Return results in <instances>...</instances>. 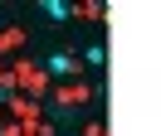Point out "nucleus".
Masks as SVG:
<instances>
[{"label":"nucleus","mask_w":161,"mask_h":136,"mask_svg":"<svg viewBox=\"0 0 161 136\" xmlns=\"http://www.w3.org/2000/svg\"><path fill=\"white\" fill-rule=\"evenodd\" d=\"M44 63H49V73H59V78H78V68H83L73 54H49Z\"/></svg>","instance_id":"obj_1"},{"label":"nucleus","mask_w":161,"mask_h":136,"mask_svg":"<svg viewBox=\"0 0 161 136\" xmlns=\"http://www.w3.org/2000/svg\"><path fill=\"white\" fill-rule=\"evenodd\" d=\"M78 63H88V68L108 63V49H103V44H88V49H83V58H78Z\"/></svg>","instance_id":"obj_2"},{"label":"nucleus","mask_w":161,"mask_h":136,"mask_svg":"<svg viewBox=\"0 0 161 136\" xmlns=\"http://www.w3.org/2000/svg\"><path fill=\"white\" fill-rule=\"evenodd\" d=\"M44 15H49V19H69L73 10H69V5H59V0H49V5H44Z\"/></svg>","instance_id":"obj_3"}]
</instances>
